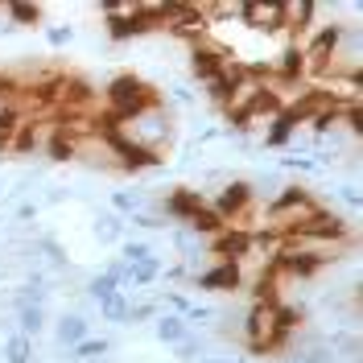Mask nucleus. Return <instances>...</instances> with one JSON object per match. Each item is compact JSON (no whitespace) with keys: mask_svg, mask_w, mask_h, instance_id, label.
Returning <instances> with one entry per match:
<instances>
[{"mask_svg":"<svg viewBox=\"0 0 363 363\" xmlns=\"http://www.w3.org/2000/svg\"><path fill=\"white\" fill-rule=\"evenodd\" d=\"M104 99H108V116H112V120H128V116H136V112H145V108L157 104V95L149 91V83L136 79V74H120V79H112Z\"/></svg>","mask_w":363,"mask_h":363,"instance_id":"1","label":"nucleus"},{"mask_svg":"<svg viewBox=\"0 0 363 363\" xmlns=\"http://www.w3.org/2000/svg\"><path fill=\"white\" fill-rule=\"evenodd\" d=\"M38 252H42L50 264H62V260H67V256L58 252V244H54V240H42V244H38Z\"/></svg>","mask_w":363,"mask_h":363,"instance_id":"17","label":"nucleus"},{"mask_svg":"<svg viewBox=\"0 0 363 363\" xmlns=\"http://www.w3.org/2000/svg\"><path fill=\"white\" fill-rule=\"evenodd\" d=\"M157 339H161V342H174V347H178V342L186 339V322H182L178 314H165V318L157 322Z\"/></svg>","mask_w":363,"mask_h":363,"instance_id":"10","label":"nucleus"},{"mask_svg":"<svg viewBox=\"0 0 363 363\" xmlns=\"http://www.w3.org/2000/svg\"><path fill=\"white\" fill-rule=\"evenodd\" d=\"M112 206H116V211H133V215H136L140 199H136L133 190H116V194H112Z\"/></svg>","mask_w":363,"mask_h":363,"instance_id":"16","label":"nucleus"},{"mask_svg":"<svg viewBox=\"0 0 363 363\" xmlns=\"http://www.w3.org/2000/svg\"><path fill=\"white\" fill-rule=\"evenodd\" d=\"M108 351V339H83V342H74V351H70V359H95V355H104Z\"/></svg>","mask_w":363,"mask_h":363,"instance_id":"14","label":"nucleus"},{"mask_svg":"<svg viewBox=\"0 0 363 363\" xmlns=\"http://www.w3.org/2000/svg\"><path fill=\"white\" fill-rule=\"evenodd\" d=\"M178 277H186V264H174V269H165V281H178Z\"/></svg>","mask_w":363,"mask_h":363,"instance_id":"21","label":"nucleus"},{"mask_svg":"<svg viewBox=\"0 0 363 363\" xmlns=\"http://www.w3.org/2000/svg\"><path fill=\"white\" fill-rule=\"evenodd\" d=\"M161 277V260H140V264H124L120 269V285H136V289H149L153 281Z\"/></svg>","mask_w":363,"mask_h":363,"instance_id":"4","label":"nucleus"},{"mask_svg":"<svg viewBox=\"0 0 363 363\" xmlns=\"http://www.w3.org/2000/svg\"><path fill=\"white\" fill-rule=\"evenodd\" d=\"M240 21L252 33H285V13L281 4H240Z\"/></svg>","mask_w":363,"mask_h":363,"instance_id":"2","label":"nucleus"},{"mask_svg":"<svg viewBox=\"0 0 363 363\" xmlns=\"http://www.w3.org/2000/svg\"><path fill=\"white\" fill-rule=\"evenodd\" d=\"M87 289H91V297H95V301H108V297L120 294V272H99Z\"/></svg>","mask_w":363,"mask_h":363,"instance_id":"8","label":"nucleus"},{"mask_svg":"<svg viewBox=\"0 0 363 363\" xmlns=\"http://www.w3.org/2000/svg\"><path fill=\"white\" fill-rule=\"evenodd\" d=\"M120 231H124L120 215H99V219H95V235H99L104 244H116V240H120Z\"/></svg>","mask_w":363,"mask_h":363,"instance_id":"13","label":"nucleus"},{"mask_svg":"<svg viewBox=\"0 0 363 363\" xmlns=\"http://www.w3.org/2000/svg\"><path fill=\"white\" fill-rule=\"evenodd\" d=\"M4 13H9L17 25H38L42 21V9H38V4H21V0H4Z\"/></svg>","mask_w":363,"mask_h":363,"instance_id":"9","label":"nucleus"},{"mask_svg":"<svg viewBox=\"0 0 363 363\" xmlns=\"http://www.w3.org/2000/svg\"><path fill=\"white\" fill-rule=\"evenodd\" d=\"M74 42V29L70 25H62V29H50V45H67Z\"/></svg>","mask_w":363,"mask_h":363,"instance_id":"18","label":"nucleus"},{"mask_svg":"<svg viewBox=\"0 0 363 363\" xmlns=\"http://www.w3.org/2000/svg\"><path fill=\"white\" fill-rule=\"evenodd\" d=\"M136 223L140 227H149V231H157V227H165V219H161V215H133Z\"/></svg>","mask_w":363,"mask_h":363,"instance_id":"19","label":"nucleus"},{"mask_svg":"<svg viewBox=\"0 0 363 363\" xmlns=\"http://www.w3.org/2000/svg\"><path fill=\"white\" fill-rule=\"evenodd\" d=\"M33 359V347L25 335H13V339L4 342V363H29Z\"/></svg>","mask_w":363,"mask_h":363,"instance_id":"12","label":"nucleus"},{"mask_svg":"<svg viewBox=\"0 0 363 363\" xmlns=\"http://www.w3.org/2000/svg\"><path fill=\"white\" fill-rule=\"evenodd\" d=\"M203 363H227V359H203Z\"/></svg>","mask_w":363,"mask_h":363,"instance_id":"22","label":"nucleus"},{"mask_svg":"<svg viewBox=\"0 0 363 363\" xmlns=\"http://www.w3.org/2000/svg\"><path fill=\"white\" fill-rule=\"evenodd\" d=\"M17 322H21L25 339H33V335H42L45 330V310L42 306H21V318H17Z\"/></svg>","mask_w":363,"mask_h":363,"instance_id":"7","label":"nucleus"},{"mask_svg":"<svg viewBox=\"0 0 363 363\" xmlns=\"http://www.w3.org/2000/svg\"><path fill=\"white\" fill-rule=\"evenodd\" d=\"M199 211H203L199 194H190V190H178V194H169V215H174V219H186V223H190Z\"/></svg>","mask_w":363,"mask_h":363,"instance_id":"6","label":"nucleus"},{"mask_svg":"<svg viewBox=\"0 0 363 363\" xmlns=\"http://www.w3.org/2000/svg\"><path fill=\"white\" fill-rule=\"evenodd\" d=\"M99 306H104V318H108V322H133V301H128V297H108V301H99Z\"/></svg>","mask_w":363,"mask_h":363,"instance_id":"11","label":"nucleus"},{"mask_svg":"<svg viewBox=\"0 0 363 363\" xmlns=\"http://www.w3.org/2000/svg\"><path fill=\"white\" fill-rule=\"evenodd\" d=\"M17 219H21V223L38 219V206H33V203H21V206H17Z\"/></svg>","mask_w":363,"mask_h":363,"instance_id":"20","label":"nucleus"},{"mask_svg":"<svg viewBox=\"0 0 363 363\" xmlns=\"http://www.w3.org/2000/svg\"><path fill=\"white\" fill-rule=\"evenodd\" d=\"M54 335H58V342H62V347H74V342L87 339V322H83L79 314H62V318H58V330H54Z\"/></svg>","mask_w":363,"mask_h":363,"instance_id":"5","label":"nucleus"},{"mask_svg":"<svg viewBox=\"0 0 363 363\" xmlns=\"http://www.w3.org/2000/svg\"><path fill=\"white\" fill-rule=\"evenodd\" d=\"M190 285H199V289H240V272L231 260H219L215 269H203Z\"/></svg>","mask_w":363,"mask_h":363,"instance_id":"3","label":"nucleus"},{"mask_svg":"<svg viewBox=\"0 0 363 363\" xmlns=\"http://www.w3.org/2000/svg\"><path fill=\"white\" fill-rule=\"evenodd\" d=\"M140 260H153V244L128 240V244H124V264H140Z\"/></svg>","mask_w":363,"mask_h":363,"instance_id":"15","label":"nucleus"}]
</instances>
